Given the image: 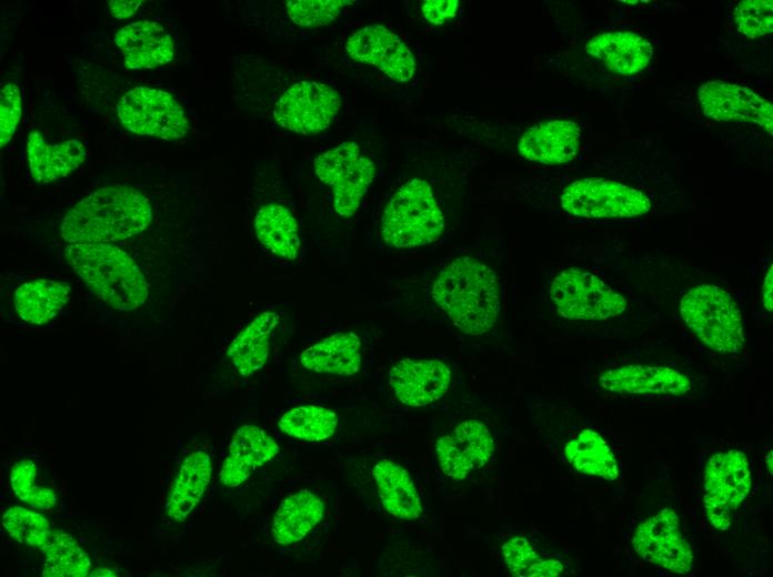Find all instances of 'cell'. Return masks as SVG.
<instances>
[{
    "mask_svg": "<svg viewBox=\"0 0 773 577\" xmlns=\"http://www.w3.org/2000/svg\"><path fill=\"white\" fill-rule=\"evenodd\" d=\"M359 131L310 149L291 178L311 243L327 257L350 252L353 230L381 173L374 142Z\"/></svg>",
    "mask_w": 773,
    "mask_h": 577,
    "instance_id": "obj_1",
    "label": "cell"
},
{
    "mask_svg": "<svg viewBox=\"0 0 773 577\" xmlns=\"http://www.w3.org/2000/svg\"><path fill=\"white\" fill-rule=\"evenodd\" d=\"M244 109L275 133L311 138L332 130L344 111L337 82L303 74L261 55L248 57L237 73Z\"/></svg>",
    "mask_w": 773,
    "mask_h": 577,
    "instance_id": "obj_2",
    "label": "cell"
},
{
    "mask_svg": "<svg viewBox=\"0 0 773 577\" xmlns=\"http://www.w3.org/2000/svg\"><path fill=\"white\" fill-rule=\"evenodd\" d=\"M379 201L372 222L378 247L409 252L436 242L448 226L443 200L422 164L405 158Z\"/></svg>",
    "mask_w": 773,
    "mask_h": 577,
    "instance_id": "obj_3",
    "label": "cell"
},
{
    "mask_svg": "<svg viewBox=\"0 0 773 577\" xmlns=\"http://www.w3.org/2000/svg\"><path fill=\"white\" fill-rule=\"evenodd\" d=\"M428 295L446 321L469 337L489 334L501 316L499 276L471 255H458L443 264L430 280Z\"/></svg>",
    "mask_w": 773,
    "mask_h": 577,
    "instance_id": "obj_4",
    "label": "cell"
},
{
    "mask_svg": "<svg viewBox=\"0 0 773 577\" xmlns=\"http://www.w3.org/2000/svg\"><path fill=\"white\" fill-rule=\"evenodd\" d=\"M317 49V68L324 78L342 69H372L398 85L412 82L418 73L410 41L388 22H361L345 28Z\"/></svg>",
    "mask_w": 773,
    "mask_h": 577,
    "instance_id": "obj_5",
    "label": "cell"
},
{
    "mask_svg": "<svg viewBox=\"0 0 773 577\" xmlns=\"http://www.w3.org/2000/svg\"><path fill=\"white\" fill-rule=\"evenodd\" d=\"M257 181L251 227L259 247L273 262L299 264L310 236L291 175L272 156L261 164Z\"/></svg>",
    "mask_w": 773,
    "mask_h": 577,
    "instance_id": "obj_6",
    "label": "cell"
},
{
    "mask_svg": "<svg viewBox=\"0 0 773 577\" xmlns=\"http://www.w3.org/2000/svg\"><path fill=\"white\" fill-rule=\"evenodd\" d=\"M152 221L150 200L126 184L107 185L76 203L60 233L68 243H113L142 233Z\"/></svg>",
    "mask_w": 773,
    "mask_h": 577,
    "instance_id": "obj_7",
    "label": "cell"
},
{
    "mask_svg": "<svg viewBox=\"0 0 773 577\" xmlns=\"http://www.w3.org/2000/svg\"><path fill=\"white\" fill-rule=\"evenodd\" d=\"M63 256L72 271L107 304L122 312L142 306L149 284L132 256L111 243H73Z\"/></svg>",
    "mask_w": 773,
    "mask_h": 577,
    "instance_id": "obj_8",
    "label": "cell"
},
{
    "mask_svg": "<svg viewBox=\"0 0 773 577\" xmlns=\"http://www.w3.org/2000/svg\"><path fill=\"white\" fill-rule=\"evenodd\" d=\"M679 308L686 326L712 351L737 354L743 350L742 313L724 288L713 284L693 286L682 296Z\"/></svg>",
    "mask_w": 773,
    "mask_h": 577,
    "instance_id": "obj_9",
    "label": "cell"
},
{
    "mask_svg": "<svg viewBox=\"0 0 773 577\" xmlns=\"http://www.w3.org/2000/svg\"><path fill=\"white\" fill-rule=\"evenodd\" d=\"M754 485L753 464L740 448H717L706 459L702 472L703 506L710 524L727 530Z\"/></svg>",
    "mask_w": 773,
    "mask_h": 577,
    "instance_id": "obj_10",
    "label": "cell"
},
{
    "mask_svg": "<svg viewBox=\"0 0 773 577\" xmlns=\"http://www.w3.org/2000/svg\"><path fill=\"white\" fill-rule=\"evenodd\" d=\"M353 0H260L251 11L252 23L277 41L318 37L341 21Z\"/></svg>",
    "mask_w": 773,
    "mask_h": 577,
    "instance_id": "obj_11",
    "label": "cell"
},
{
    "mask_svg": "<svg viewBox=\"0 0 773 577\" xmlns=\"http://www.w3.org/2000/svg\"><path fill=\"white\" fill-rule=\"evenodd\" d=\"M556 313L573 321H606L628 307L623 292L598 274L570 266L559 271L549 287Z\"/></svg>",
    "mask_w": 773,
    "mask_h": 577,
    "instance_id": "obj_12",
    "label": "cell"
},
{
    "mask_svg": "<svg viewBox=\"0 0 773 577\" xmlns=\"http://www.w3.org/2000/svg\"><path fill=\"white\" fill-rule=\"evenodd\" d=\"M116 110L121 125L139 135L179 141L193 129L184 104L161 89L135 87L120 98Z\"/></svg>",
    "mask_w": 773,
    "mask_h": 577,
    "instance_id": "obj_13",
    "label": "cell"
},
{
    "mask_svg": "<svg viewBox=\"0 0 773 577\" xmlns=\"http://www.w3.org/2000/svg\"><path fill=\"white\" fill-rule=\"evenodd\" d=\"M560 205L572 216L593 220L640 217L652 210V201L643 191L602 178L572 181L562 190Z\"/></svg>",
    "mask_w": 773,
    "mask_h": 577,
    "instance_id": "obj_14",
    "label": "cell"
},
{
    "mask_svg": "<svg viewBox=\"0 0 773 577\" xmlns=\"http://www.w3.org/2000/svg\"><path fill=\"white\" fill-rule=\"evenodd\" d=\"M630 547L640 561L665 573L689 575L694 569L693 545L680 515L669 506L636 525Z\"/></svg>",
    "mask_w": 773,
    "mask_h": 577,
    "instance_id": "obj_15",
    "label": "cell"
},
{
    "mask_svg": "<svg viewBox=\"0 0 773 577\" xmlns=\"http://www.w3.org/2000/svg\"><path fill=\"white\" fill-rule=\"evenodd\" d=\"M496 449V437L490 425L480 418L469 417L435 437L433 457L445 479L461 483L488 468L495 458Z\"/></svg>",
    "mask_w": 773,
    "mask_h": 577,
    "instance_id": "obj_16",
    "label": "cell"
},
{
    "mask_svg": "<svg viewBox=\"0 0 773 577\" xmlns=\"http://www.w3.org/2000/svg\"><path fill=\"white\" fill-rule=\"evenodd\" d=\"M500 560L518 577H558L574 574V558L536 529L503 524L496 533Z\"/></svg>",
    "mask_w": 773,
    "mask_h": 577,
    "instance_id": "obj_17",
    "label": "cell"
},
{
    "mask_svg": "<svg viewBox=\"0 0 773 577\" xmlns=\"http://www.w3.org/2000/svg\"><path fill=\"white\" fill-rule=\"evenodd\" d=\"M566 419L550 438L555 454L579 475L615 480L620 476V466L608 436L588 419Z\"/></svg>",
    "mask_w": 773,
    "mask_h": 577,
    "instance_id": "obj_18",
    "label": "cell"
},
{
    "mask_svg": "<svg viewBox=\"0 0 773 577\" xmlns=\"http://www.w3.org/2000/svg\"><path fill=\"white\" fill-rule=\"evenodd\" d=\"M596 386L618 396L674 399L686 396L693 389V381L680 368L626 364L602 371Z\"/></svg>",
    "mask_w": 773,
    "mask_h": 577,
    "instance_id": "obj_19",
    "label": "cell"
},
{
    "mask_svg": "<svg viewBox=\"0 0 773 577\" xmlns=\"http://www.w3.org/2000/svg\"><path fill=\"white\" fill-rule=\"evenodd\" d=\"M453 381L451 364L438 357H408L389 371L388 384L403 406L421 408L435 404L450 391Z\"/></svg>",
    "mask_w": 773,
    "mask_h": 577,
    "instance_id": "obj_20",
    "label": "cell"
},
{
    "mask_svg": "<svg viewBox=\"0 0 773 577\" xmlns=\"http://www.w3.org/2000/svg\"><path fill=\"white\" fill-rule=\"evenodd\" d=\"M373 492L381 509L402 524H422L426 507L411 473L400 463L378 457L369 467Z\"/></svg>",
    "mask_w": 773,
    "mask_h": 577,
    "instance_id": "obj_21",
    "label": "cell"
},
{
    "mask_svg": "<svg viewBox=\"0 0 773 577\" xmlns=\"http://www.w3.org/2000/svg\"><path fill=\"white\" fill-rule=\"evenodd\" d=\"M703 113L716 121L755 123L773 133V107L749 88L720 80L709 81L699 89Z\"/></svg>",
    "mask_w": 773,
    "mask_h": 577,
    "instance_id": "obj_22",
    "label": "cell"
},
{
    "mask_svg": "<svg viewBox=\"0 0 773 577\" xmlns=\"http://www.w3.org/2000/svg\"><path fill=\"white\" fill-rule=\"evenodd\" d=\"M113 41L129 69L164 65L175 55V42L171 33L155 21L142 20L126 24L114 34Z\"/></svg>",
    "mask_w": 773,
    "mask_h": 577,
    "instance_id": "obj_23",
    "label": "cell"
},
{
    "mask_svg": "<svg viewBox=\"0 0 773 577\" xmlns=\"http://www.w3.org/2000/svg\"><path fill=\"white\" fill-rule=\"evenodd\" d=\"M576 122L555 119L529 128L518 142V151L530 162L554 165L571 162L580 146Z\"/></svg>",
    "mask_w": 773,
    "mask_h": 577,
    "instance_id": "obj_24",
    "label": "cell"
},
{
    "mask_svg": "<svg viewBox=\"0 0 773 577\" xmlns=\"http://www.w3.org/2000/svg\"><path fill=\"white\" fill-rule=\"evenodd\" d=\"M277 442L262 428L244 424L233 434L222 463L220 480L227 487L244 483L259 467L279 453Z\"/></svg>",
    "mask_w": 773,
    "mask_h": 577,
    "instance_id": "obj_25",
    "label": "cell"
},
{
    "mask_svg": "<svg viewBox=\"0 0 773 577\" xmlns=\"http://www.w3.org/2000/svg\"><path fill=\"white\" fill-rule=\"evenodd\" d=\"M364 350V342L357 332H337L307 347L299 361L314 373L352 376L363 366Z\"/></svg>",
    "mask_w": 773,
    "mask_h": 577,
    "instance_id": "obj_26",
    "label": "cell"
},
{
    "mask_svg": "<svg viewBox=\"0 0 773 577\" xmlns=\"http://www.w3.org/2000/svg\"><path fill=\"white\" fill-rule=\"evenodd\" d=\"M26 152L30 173L38 183H49L68 175L87 158L81 141L69 139L48 143L37 130L29 133Z\"/></svg>",
    "mask_w": 773,
    "mask_h": 577,
    "instance_id": "obj_27",
    "label": "cell"
},
{
    "mask_svg": "<svg viewBox=\"0 0 773 577\" xmlns=\"http://www.w3.org/2000/svg\"><path fill=\"white\" fill-rule=\"evenodd\" d=\"M212 458L205 451L190 453L181 463L164 510L173 522H183L197 507L212 475Z\"/></svg>",
    "mask_w": 773,
    "mask_h": 577,
    "instance_id": "obj_28",
    "label": "cell"
},
{
    "mask_svg": "<svg viewBox=\"0 0 773 577\" xmlns=\"http://www.w3.org/2000/svg\"><path fill=\"white\" fill-rule=\"evenodd\" d=\"M585 51L609 70L624 75L643 70L653 54L651 44L630 31L598 34L585 44Z\"/></svg>",
    "mask_w": 773,
    "mask_h": 577,
    "instance_id": "obj_29",
    "label": "cell"
},
{
    "mask_svg": "<svg viewBox=\"0 0 773 577\" xmlns=\"http://www.w3.org/2000/svg\"><path fill=\"white\" fill-rule=\"evenodd\" d=\"M280 313L273 308L259 313L230 343L227 356L239 375L251 376L261 370L270 354Z\"/></svg>",
    "mask_w": 773,
    "mask_h": 577,
    "instance_id": "obj_30",
    "label": "cell"
},
{
    "mask_svg": "<svg viewBox=\"0 0 773 577\" xmlns=\"http://www.w3.org/2000/svg\"><path fill=\"white\" fill-rule=\"evenodd\" d=\"M324 503L303 488L287 496L279 505L271 526L273 540L291 545L303 539L323 518Z\"/></svg>",
    "mask_w": 773,
    "mask_h": 577,
    "instance_id": "obj_31",
    "label": "cell"
},
{
    "mask_svg": "<svg viewBox=\"0 0 773 577\" xmlns=\"http://www.w3.org/2000/svg\"><path fill=\"white\" fill-rule=\"evenodd\" d=\"M69 295L70 286L68 283L37 279L23 283L16 290V312L22 321L42 325L59 314L68 302Z\"/></svg>",
    "mask_w": 773,
    "mask_h": 577,
    "instance_id": "obj_32",
    "label": "cell"
},
{
    "mask_svg": "<svg viewBox=\"0 0 773 577\" xmlns=\"http://www.w3.org/2000/svg\"><path fill=\"white\" fill-rule=\"evenodd\" d=\"M40 551L44 556V577H86L92 570L88 554L63 530L52 529Z\"/></svg>",
    "mask_w": 773,
    "mask_h": 577,
    "instance_id": "obj_33",
    "label": "cell"
},
{
    "mask_svg": "<svg viewBox=\"0 0 773 577\" xmlns=\"http://www.w3.org/2000/svg\"><path fill=\"white\" fill-rule=\"evenodd\" d=\"M339 425L338 414L322 405L304 404L285 412L278 427L290 437L320 442L330 438Z\"/></svg>",
    "mask_w": 773,
    "mask_h": 577,
    "instance_id": "obj_34",
    "label": "cell"
},
{
    "mask_svg": "<svg viewBox=\"0 0 773 577\" xmlns=\"http://www.w3.org/2000/svg\"><path fill=\"white\" fill-rule=\"evenodd\" d=\"M1 524L14 540L38 549L44 545L52 530L49 520L37 509L21 506L8 508L2 514Z\"/></svg>",
    "mask_w": 773,
    "mask_h": 577,
    "instance_id": "obj_35",
    "label": "cell"
},
{
    "mask_svg": "<svg viewBox=\"0 0 773 577\" xmlns=\"http://www.w3.org/2000/svg\"><path fill=\"white\" fill-rule=\"evenodd\" d=\"M37 466L31 459L17 462L10 472V485L14 495L30 508L51 512L57 505V494L36 483Z\"/></svg>",
    "mask_w": 773,
    "mask_h": 577,
    "instance_id": "obj_36",
    "label": "cell"
},
{
    "mask_svg": "<svg viewBox=\"0 0 773 577\" xmlns=\"http://www.w3.org/2000/svg\"><path fill=\"white\" fill-rule=\"evenodd\" d=\"M737 30L744 36L756 39L772 32V0H744L734 11Z\"/></svg>",
    "mask_w": 773,
    "mask_h": 577,
    "instance_id": "obj_37",
    "label": "cell"
},
{
    "mask_svg": "<svg viewBox=\"0 0 773 577\" xmlns=\"http://www.w3.org/2000/svg\"><path fill=\"white\" fill-rule=\"evenodd\" d=\"M22 114V99L19 87L6 84L0 94V140L4 146L12 138Z\"/></svg>",
    "mask_w": 773,
    "mask_h": 577,
    "instance_id": "obj_38",
    "label": "cell"
},
{
    "mask_svg": "<svg viewBox=\"0 0 773 577\" xmlns=\"http://www.w3.org/2000/svg\"><path fill=\"white\" fill-rule=\"evenodd\" d=\"M459 8L458 0H425L420 4V12L430 24L441 26L454 19Z\"/></svg>",
    "mask_w": 773,
    "mask_h": 577,
    "instance_id": "obj_39",
    "label": "cell"
},
{
    "mask_svg": "<svg viewBox=\"0 0 773 577\" xmlns=\"http://www.w3.org/2000/svg\"><path fill=\"white\" fill-rule=\"evenodd\" d=\"M141 3L140 0H112L109 1V9L114 18L123 20L132 17Z\"/></svg>",
    "mask_w": 773,
    "mask_h": 577,
    "instance_id": "obj_40",
    "label": "cell"
},
{
    "mask_svg": "<svg viewBox=\"0 0 773 577\" xmlns=\"http://www.w3.org/2000/svg\"><path fill=\"white\" fill-rule=\"evenodd\" d=\"M773 271H772V264H770V267L766 271V274L764 276V281L762 284V304L764 308L767 312L772 311L773 307V298H772V291H773Z\"/></svg>",
    "mask_w": 773,
    "mask_h": 577,
    "instance_id": "obj_41",
    "label": "cell"
},
{
    "mask_svg": "<svg viewBox=\"0 0 773 577\" xmlns=\"http://www.w3.org/2000/svg\"><path fill=\"white\" fill-rule=\"evenodd\" d=\"M89 576L111 577V576H117V574H114L111 569L107 568V567H98V568L91 570Z\"/></svg>",
    "mask_w": 773,
    "mask_h": 577,
    "instance_id": "obj_42",
    "label": "cell"
},
{
    "mask_svg": "<svg viewBox=\"0 0 773 577\" xmlns=\"http://www.w3.org/2000/svg\"><path fill=\"white\" fill-rule=\"evenodd\" d=\"M766 466L770 468V472L772 473V451H770V455H766Z\"/></svg>",
    "mask_w": 773,
    "mask_h": 577,
    "instance_id": "obj_43",
    "label": "cell"
}]
</instances>
